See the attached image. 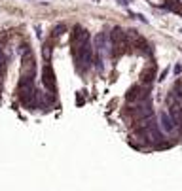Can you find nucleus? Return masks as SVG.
Segmentation results:
<instances>
[{
  "mask_svg": "<svg viewBox=\"0 0 182 191\" xmlns=\"http://www.w3.org/2000/svg\"><path fill=\"white\" fill-rule=\"evenodd\" d=\"M167 8L173 9V11H177V13H182V6L177 4V2H175V4H173V2H167Z\"/></svg>",
  "mask_w": 182,
  "mask_h": 191,
  "instance_id": "obj_12",
  "label": "nucleus"
},
{
  "mask_svg": "<svg viewBox=\"0 0 182 191\" xmlns=\"http://www.w3.org/2000/svg\"><path fill=\"white\" fill-rule=\"evenodd\" d=\"M154 78H156V68H154V66L144 68V70L141 72V82L144 83V85H150V83L154 82Z\"/></svg>",
  "mask_w": 182,
  "mask_h": 191,
  "instance_id": "obj_9",
  "label": "nucleus"
},
{
  "mask_svg": "<svg viewBox=\"0 0 182 191\" xmlns=\"http://www.w3.org/2000/svg\"><path fill=\"white\" fill-rule=\"evenodd\" d=\"M63 30H65V25H59V27H55V30H53L51 36H59V34H63Z\"/></svg>",
  "mask_w": 182,
  "mask_h": 191,
  "instance_id": "obj_13",
  "label": "nucleus"
},
{
  "mask_svg": "<svg viewBox=\"0 0 182 191\" xmlns=\"http://www.w3.org/2000/svg\"><path fill=\"white\" fill-rule=\"evenodd\" d=\"M87 42V30L82 25H74L72 32H70V47H72V55L80 51V47Z\"/></svg>",
  "mask_w": 182,
  "mask_h": 191,
  "instance_id": "obj_3",
  "label": "nucleus"
},
{
  "mask_svg": "<svg viewBox=\"0 0 182 191\" xmlns=\"http://www.w3.org/2000/svg\"><path fill=\"white\" fill-rule=\"evenodd\" d=\"M42 83L50 93H55V72L50 64H44L42 68Z\"/></svg>",
  "mask_w": 182,
  "mask_h": 191,
  "instance_id": "obj_8",
  "label": "nucleus"
},
{
  "mask_svg": "<svg viewBox=\"0 0 182 191\" xmlns=\"http://www.w3.org/2000/svg\"><path fill=\"white\" fill-rule=\"evenodd\" d=\"M95 47H97V53H105V51H108V44H106V34H103V32H101L99 36L95 38Z\"/></svg>",
  "mask_w": 182,
  "mask_h": 191,
  "instance_id": "obj_10",
  "label": "nucleus"
},
{
  "mask_svg": "<svg viewBox=\"0 0 182 191\" xmlns=\"http://www.w3.org/2000/svg\"><path fill=\"white\" fill-rule=\"evenodd\" d=\"M169 115L173 119V127H177L182 132V106L178 102L169 100Z\"/></svg>",
  "mask_w": 182,
  "mask_h": 191,
  "instance_id": "obj_7",
  "label": "nucleus"
},
{
  "mask_svg": "<svg viewBox=\"0 0 182 191\" xmlns=\"http://www.w3.org/2000/svg\"><path fill=\"white\" fill-rule=\"evenodd\" d=\"M17 97L21 100V104L27 106L29 110L36 108L38 93H36V87H34V76L21 74V80H19V85H17Z\"/></svg>",
  "mask_w": 182,
  "mask_h": 191,
  "instance_id": "obj_1",
  "label": "nucleus"
},
{
  "mask_svg": "<svg viewBox=\"0 0 182 191\" xmlns=\"http://www.w3.org/2000/svg\"><path fill=\"white\" fill-rule=\"evenodd\" d=\"M74 59L78 61V64H80V68H82L84 72L93 64V49H91V46L87 44V42L80 47V51L74 55Z\"/></svg>",
  "mask_w": 182,
  "mask_h": 191,
  "instance_id": "obj_4",
  "label": "nucleus"
},
{
  "mask_svg": "<svg viewBox=\"0 0 182 191\" xmlns=\"http://www.w3.org/2000/svg\"><path fill=\"white\" fill-rule=\"evenodd\" d=\"M110 47H112V55L120 57L129 49V40H127V32L120 27H114L110 32Z\"/></svg>",
  "mask_w": 182,
  "mask_h": 191,
  "instance_id": "obj_2",
  "label": "nucleus"
},
{
  "mask_svg": "<svg viewBox=\"0 0 182 191\" xmlns=\"http://www.w3.org/2000/svg\"><path fill=\"white\" fill-rule=\"evenodd\" d=\"M146 99H148V87H142V85H133L125 95V100L129 104H136V102H142Z\"/></svg>",
  "mask_w": 182,
  "mask_h": 191,
  "instance_id": "obj_6",
  "label": "nucleus"
},
{
  "mask_svg": "<svg viewBox=\"0 0 182 191\" xmlns=\"http://www.w3.org/2000/svg\"><path fill=\"white\" fill-rule=\"evenodd\" d=\"M159 119H161V129H163L165 132L173 131V119H171V115H169V114L161 112V114H159Z\"/></svg>",
  "mask_w": 182,
  "mask_h": 191,
  "instance_id": "obj_11",
  "label": "nucleus"
},
{
  "mask_svg": "<svg viewBox=\"0 0 182 191\" xmlns=\"http://www.w3.org/2000/svg\"><path fill=\"white\" fill-rule=\"evenodd\" d=\"M34 72H36L34 55L29 49V46H25V49H23V61H21V74H25V76H34Z\"/></svg>",
  "mask_w": 182,
  "mask_h": 191,
  "instance_id": "obj_5",
  "label": "nucleus"
}]
</instances>
